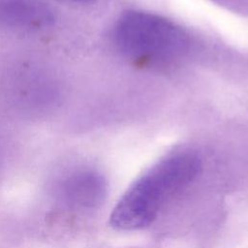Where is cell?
<instances>
[{"instance_id": "obj_1", "label": "cell", "mask_w": 248, "mask_h": 248, "mask_svg": "<svg viewBox=\"0 0 248 248\" xmlns=\"http://www.w3.org/2000/svg\"><path fill=\"white\" fill-rule=\"evenodd\" d=\"M201 170L200 157L190 151L162 159L126 190L111 211L110 225L121 231L149 226L174 196L195 181Z\"/></svg>"}, {"instance_id": "obj_2", "label": "cell", "mask_w": 248, "mask_h": 248, "mask_svg": "<svg viewBox=\"0 0 248 248\" xmlns=\"http://www.w3.org/2000/svg\"><path fill=\"white\" fill-rule=\"evenodd\" d=\"M118 48L140 62H163L187 48L186 34L172 22L156 15L130 12L118 20L114 31Z\"/></svg>"}, {"instance_id": "obj_3", "label": "cell", "mask_w": 248, "mask_h": 248, "mask_svg": "<svg viewBox=\"0 0 248 248\" xmlns=\"http://www.w3.org/2000/svg\"><path fill=\"white\" fill-rule=\"evenodd\" d=\"M107 184L104 177L96 171L83 170L70 176L63 187L67 202L73 206L92 209L105 200Z\"/></svg>"}, {"instance_id": "obj_4", "label": "cell", "mask_w": 248, "mask_h": 248, "mask_svg": "<svg viewBox=\"0 0 248 248\" xmlns=\"http://www.w3.org/2000/svg\"><path fill=\"white\" fill-rule=\"evenodd\" d=\"M48 19L49 12L40 0H0V25L33 28Z\"/></svg>"}, {"instance_id": "obj_5", "label": "cell", "mask_w": 248, "mask_h": 248, "mask_svg": "<svg viewBox=\"0 0 248 248\" xmlns=\"http://www.w3.org/2000/svg\"><path fill=\"white\" fill-rule=\"evenodd\" d=\"M68 2H73V3H89V2H93L95 0H65Z\"/></svg>"}]
</instances>
